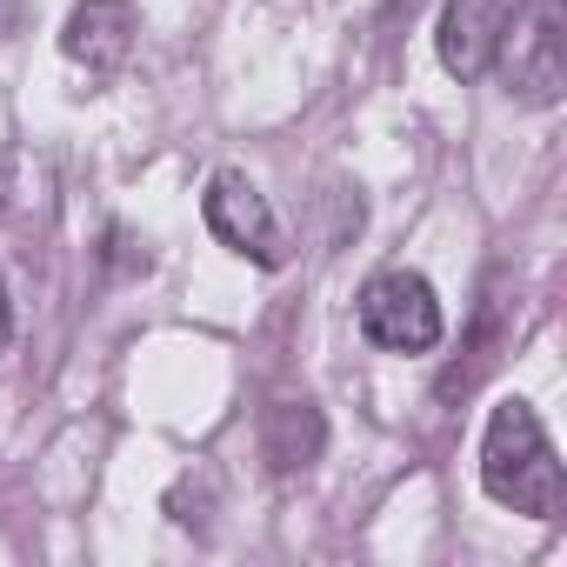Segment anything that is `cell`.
<instances>
[{
	"label": "cell",
	"instance_id": "obj_8",
	"mask_svg": "<svg viewBox=\"0 0 567 567\" xmlns=\"http://www.w3.org/2000/svg\"><path fill=\"white\" fill-rule=\"evenodd\" d=\"M207 501H214V481H207V474H187V481L167 494L174 527H200V534H207Z\"/></svg>",
	"mask_w": 567,
	"mask_h": 567
},
{
	"label": "cell",
	"instance_id": "obj_9",
	"mask_svg": "<svg viewBox=\"0 0 567 567\" xmlns=\"http://www.w3.org/2000/svg\"><path fill=\"white\" fill-rule=\"evenodd\" d=\"M14 341V301H8V280H0V354H8Z\"/></svg>",
	"mask_w": 567,
	"mask_h": 567
},
{
	"label": "cell",
	"instance_id": "obj_10",
	"mask_svg": "<svg viewBox=\"0 0 567 567\" xmlns=\"http://www.w3.org/2000/svg\"><path fill=\"white\" fill-rule=\"evenodd\" d=\"M0 174H8V161H0ZM0 207H8V187H0Z\"/></svg>",
	"mask_w": 567,
	"mask_h": 567
},
{
	"label": "cell",
	"instance_id": "obj_2",
	"mask_svg": "<svg viewBox=\"0 0 567 567\" xmlns=\"http://www.w3.org/2000/svg\"><path fill=\"white\" fill-rule=\"evenodd\" d=\"M501 87L520 101V107H554L560 87H567V14L560 0H520L514 21L501 28V48H494V68Z\"/></svg>",
	"mask_w": 567,
	"mask_h": 567
},
{
	"label": "cell",
	"instance_id": "obj_1",
	"mask_svg": "<svg viewBox=\"0 0 567 567\" xmlns=\"http://www.w3.org/2000/svg\"><path fill=\"white\" fill-rule=\"evenodd\" d=\"M481 487L507 514H527V520H554L560 514L567 474H560V454H554L540 414L520 394L494 401V414H487V434H481Z\"/></svg>",
	"mask_w": 567,
	"mask_h": 567
},
{
	"label": "cell",
	"instance_id": "obj_4",
	"mask_svg": "<svg viewBox=\"0 0 567 567\" xmlns=\"http://www.w3.org/2000/svg\"><path fill=\"white\" fill-rule=\"evenodd\" d=\"M200 220H207V234H214L220 247H234V254L254 260V267H280V260H288V234H280L267 194H260L240 167H220V174L207 181Z\"/></svg>",
	"mask_w": 567,
	"mask_h": 567
},
{
	"label": "cell",
	"instance_id": "obj_6",
	"mask_svg": "<svg viewBox=\"0 0 567 567\" xmlns=\"http://www.w3.org/2000/svg\"><path fill=\"white\" fill-rule=\"evenodd\" d=\"M501 28H507V0H447L441 8V68L454 81H481L494 68V48H501Z\"/></svg>",
	"mask_w": 567,
	"mask_h": 567
},
{
	"label": "cell",
	"instance_id": "obj_7",
	"mask_svg": "<svg viewBox=\"0 0 567 567\" xmlns=\"http://www.w3.org/2000/svg\"><path fill=\"white\" fill-rule=\"evenodd\" d=\"M321 447H328V421H321L315 401H274V408L260 414V454H267L274 474H301V467H315Z\"/></svg>",
	"mask_w": 567,
	"mask_h": 567
},
{
	"label": "cell",
	"instance_id": "obj_5",
	"mask_svg": "<svg viewBox=\"0 0 567 567\" xmlns=\"http://www.w3.org/2000/svg\"><path fill=\"white\" fill-rule=\"evenodd\" d=\"M134 34H141V21H134L127 0H74V14H68V28H61V54H68L87 81H107V74L127 68Z\"/></svg>",
	"mask_w": 567,
	"mask_h": 567
},
{
	"label": "cell",
	"instance_id": "obj_3",
	"mask_svg": "<svg viewBox=\"0 0 567 567\" xmlns=\"http://www.w3.org/2000/svg\"><path fill=\"white\" fill-rule=\"evenodd\" d=\"M354 315H361V334L374 348H388V354H434L441 334H447V315H441L434 280L414 274V267L374 274L368 288H361V301H354Z\"/></svg>",
	"mask_w": 567,
	"mask_h": 567
}]
</instances>
